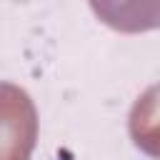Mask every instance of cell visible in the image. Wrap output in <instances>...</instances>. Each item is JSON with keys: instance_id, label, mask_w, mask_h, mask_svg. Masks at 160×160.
I'll use <instances>...</instances> for the list:
<instances>
[{"instance_id": "cell-2", "label": "cell", "mask_w": 160, "mask_h": 160, "mask_svg": "<svg viewBox=\"0 0 160 160\" xmlns=\"http://www.w3.org/2000/svg\"><path fill=\"white\" fill-rule=\"evenodd\" d=\"M95 18L128 35L160 30V0H88Z\"/></svg>"}, {"instance_id": "cell-3", "label": "cell", "mask_w": 160, "mask_h": 160, "mask_svg": "<svg viewBox=\"0 0 160 160\" xmlns=\"http://www.w3.org/2000/svg\"><path fill=\"white\" fill-rule=\"evenodd\" d=\"M128 132L140 152L160 160V82L145 88L132 102L128 115Z\"/></svg>"}, {"instance_id": "cell-1", "label": "cell", "mask_w": 160, "mask_h": 160, "mask_svg": "<svg viewBox=\"0 0 160 160\" xmlns=\"http://www.w3.org/2000/svg\"><path fill=\"white\" fill-rule=\"evenodd\" d=\"M38 142V110L32 98L0 80V160H30Z\"/></svg>"}]
</instances>
